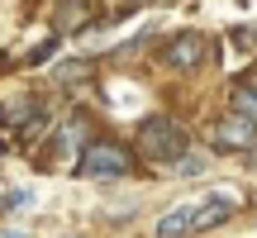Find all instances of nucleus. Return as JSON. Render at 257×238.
<instances>
[{"instance_id":"nucleus-2","label":"nucleus","mask_w":257,"mask_h":238,"mask_svg":"<svg viewBox=\"0 0 257 238\" xmlns=\"http://www.w3.org/2000/svg\"><path fill=\"white\" fill-rule=\"evenodd\" d=\"M76 172H81V176H95V181H114V176H128V172H134V157H128L119 143H86L81 157H76Z\"/></svg>"},{"instance_id":"nucleus-9","label":"nucleus","mask_w":257,"mask_h":238,"mask_svg":"<svg viewBox=\"0 0 257 238\" xmlns=\"http://www.w3.org/2000/svg\"><path fill=\"white\" fill-rule=\"evenodd\" d=\"M172 167H176L172 176H200V172H205V153H181Z\"/></svg>"},{"instance_id":"nucleus-6","label":"nucleus","mask_w":257,"mask_h":238,"mask_svg":"<svg viewBox=\"0 0 257 238\" xmlns=\"http://www.w3.org/2000/svg\"><path fill=\"white\" fill-rule=\"evenodd\" d=\"M57 34H76V29H86V19H91V5L86 0H57Z\"/></svg>"},{"instance_id":"nucleus-5","label":"nucleus","mask_w":257,"mask_h":238,"mask_svg":"<svg viewBox=\"0 0 257 238\" xmlns=\"http://www.w3.org/2000/svg\"><path fill=\"white\" fill-rule=\"evenodd\" d=\"M210 143L224 148V153H233V148H252L257 143V124H252V119H238V114H224L219 124L210 129Z\"/></svg>"},{"instance_id":"nucleus-11","label":"nucleus","mask_w":257,"mask_h":238,"mask_svg":"<svg viewBox=\"0 0 257 238\" xmlns=\"http://www.w3.org/2000/svg\"><path fill=\"white\" fill-rule=\"evenodd\" d=\"M233 48H248V43H257V24H248V29H233Z\"/></svg>"},{"instance_id":"nucleus-3","label":"nucleus","mask_w":257,"mask_h":238,"mask_svg":"<svg viewBox=\"0 0 257 238\" xmlns=\"http://www.w3.org/2000/svg\"><path fill=\"white\" fill-rule=\"evenodd\" d=\"M138 148H143L148 157H157V162H176V157L186 153V134L176 119H143L138 124Z\"/></svg>"},{"instance_id":"nucleus-4","label":"nucleus","mask_w":257,"mask_h":238,"mask_svg":"<svg viewBox=\"0 0 257 238\" xmlns=\"http://www.w3.org/2000/svg\"><path fill=\"white\" fill-rule=\"evenodd\" d=\"M205 53H210L205 34L181 29V34H172V43H167V67H176V72H195V67L205 62Z\"/></svg>"},{"instance_id":"nucleus-12","label":"nucleus","mask_w":257,"mask_h":238,"mask_svg":"<svg viewBox=\"0 0 257 238\" xmlns=\"http://www.w3.org/2000/svg\"><path fill=\"white\" fill-rule=\"evenodd\" d=\"M0 238H29L24 229H0Z\"/></svg>"},{"instance_id":"nucleus-1","label":"nucleus","mask_w":257,"mask_h":238,"mask_svg":"<svg viewBox=\"0 0 257 238\" xmlns=\"http://www.w3.org/2000/svg\"><path fill=\"white\" fill-rule=\"evenodd\" d=\"M238 210V195L233 191H205L195 200H181L157 219V238H191V233H205V229H219V224L233 219Z\"/></svg>"},{"instance_id":"nucleus-8","label":"nucleus","mask_w":257,"mask_h":238,"mask_svg":"<svg viewBox=\"0 0 257 238\" xmlns=\"http://www.w3.org/2000/svg\"><path fill=\"white\" fill-rule=\"evenodd\" d=\"M86 134H91V129H86V119H81V114H72V119L62 124V148H81V138H86Z\"/></svg>"},{"instance_id":"nucleus-7","label":"nucleus","mask_w":257,"mask_h":238,"mask_svg":"<svg viewBox=\"0 0 257 238\" xmlns=\"http://www.w3.org/2000/svg\"><path fill=\"white\" fill-rule=\"evenodd\" d=\"M233 114H238V119H252V124H257V81L233 86Z\"/></svg>"},{"instance_id":"nucleus-10","label":"nucleus","mask_w":257,"mask_h":238,"mask_svg":"<svg viewBox=\"0 0 257 238\" xmlns=\"http://www.w3.org/2000/svg\"><path fill=\"white\" fill-rule=\"evenodd\" d=\"M72 76H91V62H72V67H57V81H72Z\"/></svg>"}]
</instances>
